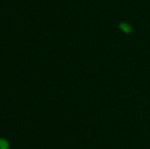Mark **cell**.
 Returning <instances> with one entry per match:
<instances>
[{
    "instance_id": "cell-1",
    "label": "cell",
    "mask_w": 150,
    "mask_h": 149,
    "mask_svg": "<svg viewBox=\"0 0 150 149\" xmlns=\"http://www.w3.org/2000/svg\"><path fill=\"white\" fill-rule=\"evenodd\" d=\"M119 29H120V32H122L126 35H131L133 33V31H134L132 28V26L126 22H120L119 24Z\"/></svg>"
},
{
    "instance_id": "cell-2",
    "label": "cell",
    "mask_w": 150,
    "mask_h": 149,
    "mask_svg": "<svg viewBox=\"0 0 150 149\" xmlns=\"http://www.w3.org/2000/svg\"><path fill=\"white\" fill-rule=\"evenodd\" d=\"M0 149H8V143L6 140L0 139Z\"/></svg>"
}]
</instances>
